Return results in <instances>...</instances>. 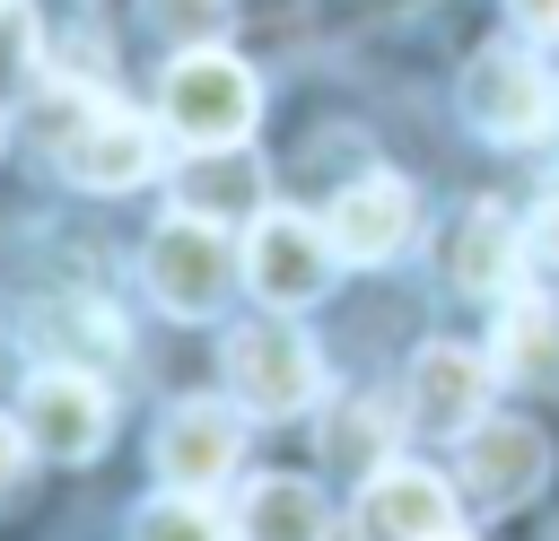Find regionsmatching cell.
<instances>
[{
  "label": "cell",
  "mask_w": 559,
  "mask_h": 541,
  "mask_svg": "<svg viewBox=\"0 0 559 541\" xmlns=\"http://www.w3.org/2000/svg\"><path fill=\"white\" fill-rule=\"evenodd\" d=\"M166 157V122L131 113L114 87H70L61 122H52V166L79 192H140Z\"/></svg>",
  "instance_id": "cell-1"
},
{
  "label": "cell",
  "mask_w": 559,
  "mask_h": 541,
  "mask_svg": "<svg viewBox=\"0 0 559 541\" xmlns=\"http://www.w3.org/2000/svg\"><path fill=\"white\" fill-rule=\"evenodd\" d=\"M157 113H166V131H175L183 148H236V140H253L262 79H253L227 44H192V52H166Z\"/></svg>",
  "instance_id": "cell-2"
},
{
  "label": "cell",
  "mask_w": 559,
  "mask_h": 541,
  "mask_svg": "<svg viewBox=\"0 0 559 541\" xmlns=\"http://www.w3.org/2000/svg\"><path fill=\"white\" fill-rule=\"evenodd\" d=\"M218 366H227V401L245 419H297V410L323 401V358H314V340L280 305L253 314V323H236L227 349H218Z\"/></svg>",
  "instance_id": "cell-3"
},
{
  "label": "cell",
  "mask_w": 559,
  "mask_h": 541,
  "mask_svg": "<svg viewBox=\"0 0 559 541\" xmlns=\"http://www.w3.org/2000/svg\"><path fill=\"white\" fill-rule=\"evenodd\" d=\"M140 279H148V297H157L175 323H210V314L236 297L245 253L227 244V227H210V218L175 209V218H157V227H148V244H140Z\"/></svg>",
  "instance_id": "cell-4"
},
{
  "label": "cell",
  "mask_w": 559,
  "mask_h": 541,
  "mask_svg": "<svg viewBox=\"0 0 559 541\" xmlns=\"http://www.w3.org/2000/svg\"><path fill=\"white\" fill-rule=\"evenodd\" d=\"M463 122L498 148H524V140H550L559 131V79L533 44H480L463 61Z\"/></svg>",
  "instance_id": "cell-5"
},
{
  "label": "cell",
  "mask_w": 559,
  "mask_h": 541,
  "mask_svg": "<svg viewBox=\"0 0 559 541\" xmlns=\"http://www.w3.org/2000/svg\"><path fill=\"white\" fill-rule=\"evenodd\" d=\"M332 270H341V253H332L323 218H306V209H262V218L245 227V288H253L262 305L297 314V305H314V297L332 288Z\"/></svg>",
  "instance_id": "cell-6"
},
{
  "label": "cell",
  "mask_w": 559,
  "mask_h": 541,
  "mask_svg": "<svg viewBox=\"0 0 559 541\" xmlns=\"http://www.w3.org/2000/svg\"><path fill=\"white\" fill-rule=\"evenodd\" d=\"M454 480H463V506H480V515H507V506H524L542 480H550V436L533 428V419H480V428H463L454 436Z\"/></svg>",
  "instance_id": "cell-7"
},
{
  "label": "cell",
  "mask_w": 559,
  "mask_h": 541,
  "mask_svg": "<svg viewBox=\"0 0 559 541\" xmlns=\"http://www.w3.org/2000/svg\"><path fill=\"white\" fill-rule=\"evenodd\" d=\"M26 445L52 462H87L114 436V393L96 384V366H35L26 375Z\"/></svg>",
  "instance_id": "cell-8"
},
{
  "label": "cell",
  "mask_w": 559,
  "mask_h": 541,
  "mask_svg": "<svg viewBox=\"0 0 559 541\" xmlns=\"http://www.w3.org/2000/svg\"><path fill=\"white\" fill-rule=\"evenodd\" d=\"M489 384H498V366H489L480 349L428 340V349L411 358V375H402L411 428H419V436H463V428H480V419H489Z\"/></svg>",
  "instance_id": "cell-9"
},
{
  "label": "cell",
  "mask_w": 559,
  "mask_h": 541,
  "mask_svg": "<svg viewBox=\"0 0 559 541\" xmlns=\"http://www.w3.org/2000/svg\"><path fill=\"white\" fill-rule=\"evenodd\" d=\"M157 480L166 489H218L236 462H245V410L236 401H175L166 419H157Z\"/></svg>",
  "instance_id": "cell-10"
},
{
  "label": "cell",
  "mask_w": 559,
  "mask_h": 541,
  "mask_svg": "<svg viewBox=\"0 0 559 541\" xmlns=\"http://www.w3.org/2000/svg\"><path fill=\"white\" fill-rule=\"evenodd\" d=\"M349 524H358V541H445L454 532V489L419 462H376L358 480Z\"/></svg>",
  "instance_id": "cell-11"
},
{
  "label": "cell",
  "mask_w": 559,
  "mask_h": 541,
  "mask_svg": "<svg viewBox=\"0 0 559 541\" xmlns=\"http://www.w3.org/2000/svg\"><path fill=\"white\" fill-rule=\"evenodd\" d=\"M411 218H419V201H411V183L402 175H358V183H341L332 192V209H323V236H332V253L341 262H393L402 244H411Z\"/></svg>",
  "instance_id": "cell-12"
},
{
  "label": "cell",
  "mask_w": 559,
  "mask_h": 541,
  "mask_svg": "<svg viewBox=\"0 0 559 541\" xmlns=\"http://www.w3.org/2000/svg\"><path fill=\"white\" fill-rule=\"evenodd\" d=\"M175 209H192L210 227H253L262 218V166H253V148L245 140L236 148H192L175 166Z\"/></svg>",
  "instance_id": "cell-13"
},
{
  "label": "cell",
  "mask_w": 559,
  "mask_h": 541,
  "mask_svg": "<svg viewBox=\"0 0 559 541\" xmlns=\"http://www.w3.org/2000/svg\"><path fill=\"white\" fill-rule=\"evenodd\" d=\"M515 270H524V227L498 201H472L463 227L445 236V279L463 297H515Z\"/></svg>",
  "instance_id": "cell-14"
},
{
  "label": "cell",
  "mask_w": 559,
  "mask_h": 541,
  "mask_svg": "<svg viewBox=\"0 0 559 541\" xmlns=\"http://www.w3.org/2000/svg\"><path fill=\"white\" fill-rule=\"evenodd\" d=\"M227 532L236 541H332V506L306 471H262V480H245Z\"/></svg>",
  "instance_id": "cell-15"
},
{
  "label": "cell",
  "mask_w": 559,
  "mask_h": 541,
  "mask_svg": "<svg viewBox=\"0 0 559 541\" xmlns=\"http://www.w3.org/2000/svg\"><path fill=\"white\" fill-rule=\"evenodd\" d=\"M489 366L524 393H559V305L515 288L498 297V340H489Z\"/></svg>",
  "instance_id": "cell-16"
},
{
  "label": "cell",
  "mask_w": 559,
  "mask_h": 541,
  "mask_svg": "<svg viewBox=\"0 0 559 541\" xmlns=\"http://www.w3.org/2000/svg\"><path fill=\"white\" fill-rule=\"evenodd\" d=\"M131 541H236V532H227L192 489H157V497L131 515Z\"/></svg>",
  "instance_id": "cell-17"
},
{
  "label": "cell",
  "mask_w": 559,
  "mask_h": 541,
  "mask_svg": "<svg viewBox=\"0 0 559 541\" xmlns=\"http://www.w3.org/2000/svg\"><path fill=\"white\" fill-rule=\"evenodd\" d=\"M140 17H148V35H166L175 52H192V44H218L227 35L236 0H140Z\"/></svg>",
  "instance_id": "cell-18"
},
{
  "label": "cell",
  "mask_w": 559,
  "mask_h": 541,
  "mask_svg": "<svg viewBox=\"0 0 559 541\" xmlns=\"http://www.w3.org/2000/svg\"><path fill=\"white\" fill-rule=\"evenodd\" d=\"M524 253H533L542 270H559V192L533 209V227H524Z\"/></svg>",
  "instance_id": "cell-19"
},
{
  "label": "cell",
  "mask_w": 559,
  "mask_h": 541,
  "mask_svg": "<svg viewBox=\"0 0 559 541\" xmlns=\"http://www.w3.org/2000/svg\"><path fill=\"white\" fill-rule=\"evenodd\" d=\"M507 17L524 26V44H559V0H507Z\"/></svg>",
  "instance_id": "cell-20"
},
{
  "label": "cell",
  "mask_w": 559,
  "mask_h": 541,
  "mask_svg": "<svg viewBox=\"0 0 559 541\" xmlns=\"http://www.w3.org/2000/svg\"><path fill=\"white\" fill-rule=\"evenodd\" d=\"M17 471H26V419H9V410H0V497L17 489Z\"/></svg>",
  "instance_id": "cell-21"
},
{
  "label": "cell",
  "mask_w": 559,
  "mask_h": 541,
  "mask_svg": "<svg viewBox=\"0 0 559 541\" xmlns=\"http://www.w3.org/2000/svg\"><path fill=\"white\" fill-rule=\"evenodd\" d=\"M445 541H463V532H445Z\"/></svg>",
  "instance_id": "cell-22"
},
{
  "label": "cell",
  "mask_w": 559,
  "mask_h": 541,
  "mask_svg": "<svg viewBox=\"0 0 559 541\" xmlns=\"http://www.w3.org/2000/svg\"><path fill=\"white\" fill-rule=\"evenodd\" d=\"M0 9H17V0H0Z\"/></svg>",
  "instance_id": "cell-23"
},
{
  "label": "cell",
  "mask_w": 559,
  "mask_h": 541,
  "mask_svg": "<svg viewBox=\"0 0 559 541\" xmlns=\"http://www.w3.org/2000/svg\"><path fill=\"white\" fill-rule=\"evenodd\" d=\"M0 140H9V122H0Z\"/></svg>",
  "instance_id": "cell-24"
}]
</instances>
